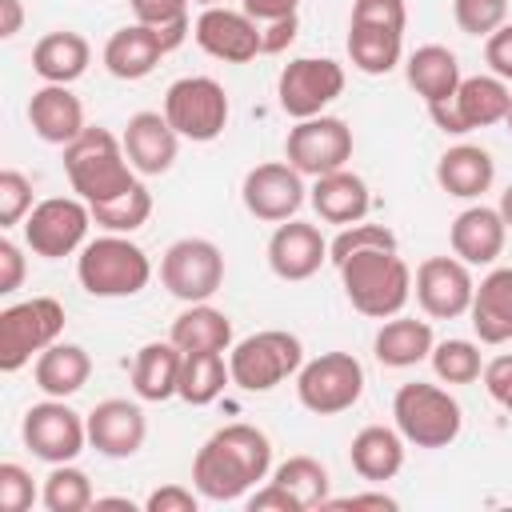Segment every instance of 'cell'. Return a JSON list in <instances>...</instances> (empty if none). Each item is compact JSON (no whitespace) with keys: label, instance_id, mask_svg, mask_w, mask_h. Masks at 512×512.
<instances>
[{"label":"cell","instance_id":"cell-1","mask_svg":"<svg viewBox=\"0 0 512 512\" xmlns=\"http://www.w3.org/2000/svg\"><path fill=\"white\" fill-rule=\"evenodd\" d=\"M268 472L272 440L256 424H224L192 456V488L216 504L248 496L256 480H268Z\"/></svg>","mask_w":512,"mask_h":512},{"label":"cell","instance_id":"cell-2","mask_svg":"<svg viewBox=\"0 0 512 512\" xmlns=\"http://www.w3.org/2000/svg\"><path fill=\"white\" fill-rule=\"evenodd\" d=\"M336 272H340V288H344L348 304L360 316L388 320V316L404 312V304L412 300V268L400 260L396 248L352 252L348 260L336 264Z\"/></svg>","mask_w":512,"mask_h":512},{"label":"cell","instance_id":"cell-3","mask_svg":"<svg viewBox=\"0 0 512 512\" xmlns=\"http://www.w3.org/2000/svg\"><path fill=\"white\" fill-rule=\"evenodd\" d=\"M64 176L72 192L88 204L112 200L136 184V168L124 152V140L112 136L100 124H88L68 148H64Z\"/></svg>","mask_w":512,"mask_h":512},{"label":"cell","instance_id":"cell-4","mask_svg":"<svg viewBox=\"0 0 512 512\" xmlns=\"http://www.w3.org/2000/svg\"><path fill=\"white\" fill-rule=\"evenodd\" d=\"M76 280L88 296L100 300H124L148 288L152 280V260L140 244H132L120 232H104L88 240L76 256Z\"/></svg>","mask_w":512,"mask_h":512},{"label":"cell","instance_id":"cell-5","mask_svg":"<svg viewBox=\"0 0 512 512\" xmlns=\"http://www.w3.org/2000/svg\"><path fill=\"white\" fill-rule=\"evenodd\" d=\"M392 420L412 448H448L464 428L460 400L448 388L428 384V380H412L396 388Z\"/></svg>","mask_w":512,"mask_h":512},{"label":"cell","instance_id":"cell-6","mask_svg":"<svg viewBox=\"0 0 512 512\" xmlns=\"http://www.w3.org/2000/svg\"><path fill=\"white\" fill-rule=\"evenodd\" d=\"M300 364H304V344H300V336H292L284 328L252 332L228 348L232 384L244 392H272L276 384L296 376Z\"/></svg>","mask_w":512,"mask_h":512},{"label":"cell","instance_id":"cell-7","mask_svg":"<svg viewBox=\"0 0 512 512\" xmlns=\"http://www.w3.org/2000/svg\"><path fill=\"white\" fill-rule=\"evenodd\" d=\"M64 332V304L56 296H28L0 312V372H20L52 348Z\"/></svg>","mask_w":512,"mask_h":512},{"label":"cell","instance_id":"cell-8","mask_svg":"<svg viewBox=\"0 0 512 512\" xmlns=\"http://www.w3.org/2000/svg\"><path fill=\"white\" fill-rule=\"evenodd\" d=\"M364 396V364L352 352H320L296 372V400L312 416H340Z\"/></svg>","mask_w":512,"mask_h":512},{"label":"cell","instance_id":"cell-9","mask_svg":"<svg viewBox=\"0 0 512 512\" xmlns=\"http://www.w3.org/2000/svg\"><path fill=\"white\" fill-rule=\"evenodd\" d=\"M228 92L212 76H180L164 92V116L180 132V140L212 144L228 128Z\"/></svg>","mask_w":512,"mask_h":512},{"label":"cell","instance_id":"cell-10","mask_svg":"<svg viewBox=\"0 0 512 512\" xmlns=\"http://www.w3.org/2000/svg\"><path fill=\"white\" fill-rule=\"evenodd\" d=\"M508 100H512V88L508 80L500 76H464L460 88L440 100V104H428V116L432 124L444 132V136H468L476 128H492V124H504L508 116Z\"/></svg>","mask_w":512,"mask_h":512},{"label":"cell","instance_id":"cell-11","mask_svg":"<svg viewBox=\"0 0 512 512\" xmlns=\"http://www.w3.org/2000/svg\"><path fill=\"white\" fill-rule=\"evenodd\" d=\"M160 284L184 304H204L224 288V252L204 236H180L160 256Z\"/></svg>","mask_w":512,"mask_h":512},{"label":"cell","instance_id":"cell-12","mask_svg":"<svg viewBox=\"0 0 512 512\" xmlns=\"http://www.w3.org/2000/svg\"><path fill=\"white\" fill-rule=\"evenodd\" d=\"M20 440L24 448L44 460V464H68L84 452L88 444V420L60 396H44L40 404H32L24 412L20 424Z\"/></svg>","mask_w":512,"mask_h":512},{"label":"cell","instance_id":"cell-13","mask_svg":"<svg viewBox=\"0 0 512 512\" xmlns=\"http://www.w3.org/2000/svg\"><path fill=\"white\" fill-rule=\"evenodd\" d=\"M88 224H92V208L80 196H48L40 200L28 216H24V244L32 256L44 260H60L80 252L88 240Z\"/></svg>","mask_w":512,"mask_h":512},{"label":"cell","instance_id":"cell-14","mask_svg":"<svg viewBox=\"0 0 512 512\" xmlns=\"http://www.w3.org/2000/svg\"><path fill=\"white\" fill-rule=\"evenodd\" d=\"M284 160L316 180V176H328L336 168H348L352 160V128L340 120V116H308V120H296L284 136Z\"/></svg>","mask_w":512,"mask_h":512},{"label":"cell","instance_id":"cell-15","mask_svg":"<svg viewBox=\"0 0 512 512\" xmlns=\"http://www.w3.org/2000/svg\"><path fill=\"white\" fill-rule=\"evenodd\" d=\"M344 92V64L328 56H296L276 76V100L292 120L320 116Z\"/></svg>","mask_w":512,"mask_h":512},{"label":"cell","instance_id":"cell-16","mask_svg":"<svg viewBox=\"0 0 512 512\" xmlns=\"http://www.w3.org/2000/svg\"><path fill=\"white\" fill-rule=\"evenodd\" d=\"M192 40L200 44V52L224 64H248L264 56V24L252 20L244 8H224V4L204 8L192 24Z\"/></svg>","mask_w":512,"mask_h":512},{"label":"cell","instance_id":"cell-17","mask_svg":"<svg viewBox=\"0 0 512 512\" xmlns=\"http://www.w3.org/2000/svg\"><path fill=\"white\" fill-rule=\"evenodd\" d=\"M240 200H244V208L256 220L284 224V220H292L304 208L308 188H304V176L288 160H264V164H256V168L244 172Z\"/></svg>","mask_w":512,"mask_h":512},{"label":"cell","instance_id":"cell-18","mask_svg":"<svg viewBox=\"0 0 512 512\" xmlns=\"http://www.w3.org/2000/svg\"><path fill=\"white\" fill-rule=\"evenodd\" d=\"M472 292H476V280L460 256H428V260H420V268L412 276V296L424 308V316H432V320L468 316Z\"/></svg>","mask_w":512,"mask_h":512},{"label":"cell","instance_id":"cell-19","mask_svg":"<svg viewBox=\"0 0 512 512\" xmlns=\"http://www.w3.org/2000/svg\"><path fill=\"white\" fill-rule=\"evenodd\" d=\"M324 260H328V240L308 220L292 216V220L276 224V232L268 236V268H272V276H280L288 284L312 280Z\"/></svg>","mask_w":512,"mask_h":512},{"label":"cell","instance_id":"cell-20","mask_svg":"<svg viewBox=\"0 0 512 512\" xmlns=\"http://www.w3.org/2000/svg\"><path fill=\"white\" fill-rule=\"evenodd\" d=\"M84 420H88V444L108 460H128L144 448L148 420L136 400H120V396L100 400Z\"/></svg>","mask_w":512,"mask_h":512},{"label":"cell","instance_id":"cell-21","mask_svg":"<svg viewBox=\"0 0 512 512\" xmlns=\"http://www.w3.org/2000/svg\"><path fill=\"white\" fill-rule=\"evenodd\" d=\"M120 140L140 176H164L180 152V132L168 124L164 112H132Z\"/></svg>","mask_w":512,"mask_h":512},{"label":"cell","instance_id":"cell-22","mask_svg":"<svg viewBox=\"0 0 512 512\" xmlns=\"http://www.w3.org/2000/svg\"><path fill=\"white\" fill-rule=\"evenodd\" d=\"M504 240H508V224L500 208H488V204H468L448 228L452 256H460L468 268L496 264V256L504 252Z\"/></svg>","mask_w":512,"mask_h":512},{"label":"cell","instance_id":"cell-23","mask_svg":"<svg viewBox=\"0 0 512 512\" xmlns=\"http://www.w3.org/2000/svg\"><path fill=\"white\" fill-rule=\"evenodd\" d=\"M28 124L44 144L68 148L88 124H84V104L68 84H44L28 100Z\"/></svg>","mask_w":512,"mask_h":512},{"label":"cell","instance_id":"cell-24","mask_svg":"<svg viewBox=\"0 0 512 512\" xmlns=\"http://www.w3.org/2000/svg\"><path fill=\"white\" fill-rule=\"evenodd\" d=\"M308 204L316 208V216H320L324 224H340V228H344V224L368 220L372 192H368L364 176H356L352 168H336V172L312 180Z\"/></svg>","mask_w":512,"mask_h":512},{"label":"cell","instance_id":"cell-25","mask_svg":"<svg viewBox=\"0 0 512 512\" xmlns=\"http://www.w3.org/2000/svg\"><path fill=\"white\" fill-rule=\"evenodd\" d=\"M168 56V48H164V40L156 36V28H148V24H124V28H116L112 36H108V44H104V68L116 76V80H144L160 60Z\"/></svg>","mask_w":512,"mask_h":512},{"label":"cell","instance_id":"cell-26","mask_svg":"<svg viewBox=\"0 0 512 512\" xmlns=\"http://www.w3.org/2000/svg\"><path fill=\"white\" fill-rule=\"evenodd\" d=\"M496 180V160L480 144H452L436 160V184L456 200H480Z\"/></svg>","mask_w":512,"mask_h":512},{"label":"cell","instance_id":"cell-27","mask_svg":"<svg viewBox=\"0 0 512 512\" xmlns=\"http://www.w3.org/2000/svg\"><path fill=\"white\" fill-rule=\"evenodd\" d=\"M472 332L480 344H508L512 340V268H492L472 292Z\"/></svg>","mask_w":512,"mask_h":512},{"label":"cell","instance_id":"cell-28","mask_svg":"<svg viewBox=\"0 0 512 512\" xmlns=\"http://www.w3.org/2000/svg\"><path fill=\"white\" fill-rule=\"evenodd\" d=\"M88 64H92V44L72 28L44 32L32 44V72L44 84H72L88 72Z\"/></svg>","mask_w":512,"mask_h":512},{"label":"cell","instance_id":"cell-29","mask_svg":"<svg viewBox=\"0 0 512 512\" xmlns=\"http://www.w3.org/2000/svg\"><path fill=\"white\" fill-rule=\"evenodd\" d=\"M404 436L400 428H388V424H368L352 436L348 444V460H352V472L368 484H384L392 480L400 468H404Z\"/></svg>","mask_w":512,"mask_h":512},{"label":"cell","instance_id":"cell-30","mask_svg":"<svg viewBox=\"0 0 512 512\" xmlns=\"http://www.w3.org/2000/svg\"><path fill=\"white\" fill-rule=\"evenodd\" d=\"M432 344H436L432 324L416 320V316H404V312L380 320V328L372 336V352L384 368H412V364L432 356Z\"/></svg>","mask_w":512,"mask_h":512},{"label":"cell","instance_id":"cell-31","mask_svg":"<svg viewBox=\"0 0 512 512\" xmlns=\"http://www.w3.org/2000/svg\"><path fill=\"white\" fill-rule=\"evenodd\" d=\"M404 80L408 88L424 100V104H440L460 88V60L452 48L444 44H420L408 60H404Z\"/></svg>","mask_w":512,"mask_h":512},{"label":"cell","instance_id":"cell-32","mask_svg":"<svg viewBox=\"0 0 512 512\" xmlns=\"http://www.w3.org/2000/svg\"><path fill=\"white\" fill-rule=\"evenodd\" d=\"M180 364H184V352L172 340H148L132 356V392L148 404L172 400L180 388Z\"/></svg>","mask_w":512,"mask_h":512},{"label":"cell","instance_id":"cell-33","mask_svg":"<svg viewBox=\"0 0 512 512\" xmlns=\"http://www.w3.org/2000/svg\"><path fill=\"white\" fill-rule=\"evenodd\" d=\"M32 376H36V388L44 396H76L88 376H92V356L80 348V344H68V340H56L52 348H44L32 364Z\"/></svg>","mask_w":512,"mask_h":512},{"label":"cell","instance_id":"cell-34","mask_svg":"<svg viewBox=\"0 0 512 512\" xmlns=\"http://www.w3.org/2000/svg\"><path fill=\"white\" fill-rule=\"evenodd\" d=\"M168 340L180 352H228L232 348V320H228V312L212 308L208 300L204 304H188L172 320Z\"/></svg>","mask_w":512,"mask_h":512},{"label":"cell","instance_id":"cell-35","mask_svg":"<svg viewBox=\"0 0 512 512\" xmlns=\"http://www.w3.org/2000/svg\"><path fill=\"white\" fill-rule=\"evenodd\" d=\"M348 60L364 76H388L404 60V32L376 24H348Z\"/></svg>","mask_w":512,"mask_h":512},{"label":"cell","instance_id":"cell-36","mask_svg":"<svg viewBox=\"0 0 512 512\" xmlns=\"http://www.w3.org/2000/svg\"><path fill=\"white\" fill-rule=\"evenodd\" d=\"M228 384H232V368H228L224 352H184L180 388H176V396H180L184 404L204 408V404H212Z\"/></svg>","mask_w":512,"mask_h":512},{"label":"cell","instance_id":"cell-37","mask_svg":"<svg viewBox=\"0 0 512 512\" xmlns=\"http://www.w3.org/2000/svg\"><path fill=\"white\" fill-rule=\"evenodd\" d=\"M272 480L280 488H288L304 512L324 508V500L332 496V476H328V468L316 456H288L284 464H276Z\"/></svg>","mask_w":512,"mask_h":512},{"label":"cell","instance_id":"cell-38","mask_svg":"<svg viewBox=\"0 0 512 512\" xmlns=\"http://www.w3.org/2000/svg\"><path fill=\"white\" fill-rule=\"evenodd\" d=\"M88 208H92V224H100L104 232L128 236V232H136V228L148 224V216H152V192H148V184L136 180L128 192H120L112 200H100V204H88Z\"/></svg>","mask_w":512,"mask_h":512},{"label":"cell","instance_id":"cell-39","mask_svg":"<svg viewBox=\"0 0 512 512\" xmlns=\"http://www.w3.org/2000/svg\"><path fill=\"white\" fill-rule=\"evenodd\" d=\"M96 492H92V480L84 468H76L72 460L68 464H52V472L44 476V488H40V504L48 512H84L92 508Z\"/></svg>","mask_w":512,"mask_h":512},{"label":"cell","instance_id":"cell-40","mask_svg":"<svg viewBox=\"0 0 512 512\" xmlns=\"http://www.w3.org/2000/svg\"><path fill=\"white\" fill-rule=\"evenodd\" d=\"M128 4H132L136 24L156 28V36L164 40L168 52H176V48L188 40V32H192L188 4H192V0H128Z\"/></svg>","mask_w":512,"mask_h":512},{"label":"cell","instance_id":"cell-41","mask_svg":"<svg viewBox=\"0 0 512 512\" xmlns=\"http://www.w3.org/2000/svg\"><path fill=\"white\" fill-rule=\"evenodd\" d=\"M428 360H432L436 380H444V384H472L484 372L480 344H472V340H440V344H432Z\"/></svg>","mask_w":512,"mask_h":512},{"label":"cell","instance_id":"cell-42","mask_svg":"<svg viewBox=\"0 0 512 512\" xmlns=\"http://www.w3.org/2000/svg\"><path fill=\"white\" fill-rule=\"evenodd\" d=\"M364 248H396V236L388 224H372V220H356V224H344L336 232V240H328V260L340 264L348 260L352 252H364Z\"/></svg>","mask_w":512,"mask_h":512},{"label":"cell","instance_id":"cell-43","mask_svg":"<svg viewBox=\"0 0 512 512\" xmlns=\"http://www.w3.org/2000/svg\"><path fill=\"white\" fill-rule=\"evenodd\" d=\"M452 16L464 36L488 40L500 24H508V0H452Z\"/></svg>","mask_w":512,"mask_h":512},{"label":"cell","instance_id":"cell-44","mask_svg":"<svg viewBox=\"0 0 512 512\" xmlns=\"http://www.w3.org/2000/svg\"><path fill=\"white\" fill-rule=\"evenodd\" d=\"M32 180L16 168L0 172V228H16L24 224V216L32 212Z\"/></svg>","mask_w":512,"mask_h":512},{"label":"cell","instance_id":"cell-45","mask_svg":"<svg viewBox=\"0 0 512 512\" xmlns=\"http://www.w3.org/2000/svg\"><path fill=\"white\" fill-rule=\"evenodd\" d=\"M36 484H32V472L16 460H4L0 464V508L4 512H28L36 504Z\"/></svg>","mask_w":512,"mask_h":512},{"label":"cell","instance_id":"cell-46","mask_svg":"<svg viewBox=\"0 0 512 512\" xmlns=\"http://www.w3.org/2000/svg\"><path fill=\"white\" fill-rule=\"evenodd\" d=\"M348 24H376V28L404 32L408 4L404 0H352V20Z\"/></svg>","mask_w":512,"mask_h":512},{"label":"cell","instance_id":"cell-47","mask_svg":"<svg viewBox=\"0 0 512 512\" xmlns=\"http://www.w3.org/2000/svg\"><path fill=\"white\" fill-rule=\"evenodd\" d=\"M200 500H204V496L192 492V488H184V484H160V488L148 492L144 512H196Z\"/></svg>","mask_w":512,"mask_h":512},{"label":"cell","instance_id":"cell-48","mask_svg":"<svg viewBox=\"0 0 512 512\" xmlns=\"http://www.w3.org/2000/svg\"><path fill=\"white\" fill-rule=\"evenodd\" d=\"M480 380H484L488 396H492V400L512 416V352H504V356L488 360V364H484V372H480Z\"/></svg>","mask_w":512,"mask_h":512},{"label":"cell","instance_id":"cell-49","mask_svg":"<svg viewBox=\"0 0 512 512\" xmlns=\"http://www.w3.org/2000/svg\"><path fill=\"white\" fill-rule=\"evenodd\" d=\"M484 64L492 68V76L512 80V20L500 24V28L484 40Z\"/></svg>","mask_w":512,"mask_h":512},{"label":"cell","instance_id":"cell-50","mask_svg":"<svg viewBox=\"0 0 512 512\" xmlns=\"http://www.w3.org/2000/svg\"><path fill=\"white\" fill-rule=\"evenodd\" d=\"M24 248L12 240V236H4L0 240V296H12L20 284H24Z\"/></svg>","mask_w":512,"mask_h":512},{"label":"cell","instance_id":"cell-51","mask_svg":"<svg viewBox=\"0 0 512 512\" xmlns=\"http://www.w3.org/2000/svg\"><path fill=\"white\" fill-rule=\"evenodd\" d=\"M248 512H304V508L296 504V496L288 488H280L276 480H268L264 488H256L248 496Z\"/></svg>","mask_w":512,"mask_h":512},{"label":"cell","instance_id":"cell-52","mask_svg":"<svg viewBox=\"0 0 512 512\" xmlns=\"http://www.w3.org/2000/svg\"><path fill=\"white\" fill-rule=\"evenodd\" d=\"M296 28H300V16H280V20H268L264 24V56H276L284 52L292 40H296Z\"/></svg>","mask_w":512,"mask_h":512},{"label":"cell","instance_id":"cell-53","mask_svg":"<svg viewBox=\"0 0 512 512\" xmlns=\"http://www.w3.org/2000/svg\"><path fill=\"white\" fill-rule=\"evenodd\" d=\"M324 508H380V512H396L400 500L388 492H352V496H328Z\"/></svg>","mask_w":512,"mask_h":512},{"label":"cell","instance_id":"cell-54","mask_svg":"<svg viewBox=\"0 0 512 512\" xmlns=\"http://www.w3.org/2000/svg\"><path fill=\"white\" fill-rule=\"evenodd\" d=\"M296 4H300V0H244V12H248L252 20H260V24H268V20L292 16Z\"/></svg>","mask_w":512,"mask_h":512},{"label":"cell","instance_id":"cell-55","mask_svg":"<svg viewBox=\"0 0 512 512\" xmlns=\"http://www.w3.org/2000/svg\"><path fill=\"white\" fill-rule=\"evenodd\" d=\"M20 24H24V8H20V0H0V36L12 40V36L20 32Z\"/></svg>","mask_w":512,"mask_h":512},{"label":"cell","instance_id":"cell-56","mask_svg":"<svg viewBox=\"0 0 512 512\" xmlns=\"http://www.w3.org/2000/svg\"><path fill=\"white\" fill-rule=\"evenodd\" d=\"M92 508H96V512H100V508H124V512H136V504H132L128 496H96Z\"/></svg>","mask_w":512,"mask_h":512},{"label":"cell","instance_id":"cell-57","mask_svg":"<svg viewBox=\"0 0 512 512\" xmlns=\"http://www.w3.org/2000/svg\"><path fill=\"white\" fill-rule=\"evenodd\" d=\"M496 208H500V216H504V224L512 228V184H508V188L500 192V204H496Z\"/></svg>","mask_w":512,"mask_h":512},{"label":"cell","instance_id":"cell-58","mask_svg":"<svg viewBox=\"0 0 512 512\" xmlns=\"http://www.w3.org/2000/svg\"><path fill=\"white\" fill-rule=\"evenodd\" d=\"M504 124H508V132H512V100H508V116H504Z\"/></svg>","mask_w":512,"mask_h":512},{"label":"cell","instance_id":"cell-59","mask_svg":"<svg viewBox=\"0 0 512 512\" xmlns=\"http://www.w3.org/2000/svg\"><path fill=\"white\" fill-rule=\"evenodd\" d=\"M196 4H204V8H212V4H220V0H196Z\"/></svg>","mask_w":512,"mask_h":512}]
</instances>
